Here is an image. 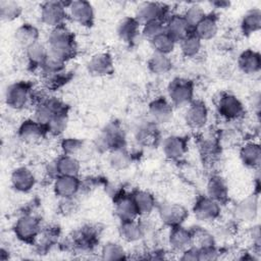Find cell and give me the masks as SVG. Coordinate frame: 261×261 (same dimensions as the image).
<instances>
[{
  "instance_id": "74e56055",
  "label": "cell",
  "mask_w": 261,
  "mask_h": 261,
  "mask_svg": "<svg viewBox=\"0 0 261 261\" xmlns=\"http://www.w3.org/2000/svg\"><path fill=\"white\" fill-rule=\"evenodd\" d=\"M132 162L130 154L124 147H119L110 152L109 163L112 168L120 170L129 166Z\"/></svg>"
},
{
  "instance_id": "4fadbf2b",
  "label": "cell",
  "mask_w": 261,
  "mask_h": 261,
  "mask_svg": "<svg viewBox=\"0 0 261 261\" xmlns=\"http://www.w3.org/2000/svg\"><path fill=\"white\" fill-rule=\"evenodd\" d=\"M188 151V144L185 138L171 135L162 141V152L170 160H179Z\"/></svg>"
},
{
  "instance_id": "836d02e7",
  "label": "cell",
  "mask_w": 261,
  "mask_h": 261,
  "mask_svg": "<svg viewBox=\"0 0 261 261\" xmlns=\"http://www.w3.org/2000/svg\"><path fill=\"white\" fill-rule=\"evenodd\" d=\"M241 29L245 35H251L261 29V10L259 8L249 9L242 17Z\"/></svg>"
},
{
  "instance_id": "5bb4252c",
  "label": "cell",
  "mask_w": 261,
  "mask_h": 261,
  "mask_svg": "<svg viewBox=\"0 0 261 261\" xmlns=\"http://www.w3.org/2000/svg\"><path fill=\"white\" fill-rule=\"evenodd\" d=\"M168 243L173 251L181 253L193 246L192 230L185 228L181 224L172 226L168 233Z\"/></svg>"
},
{
  "instance_id": "9a60e30c",
  "label": "cell",
  "mask_w": 261,
  "mask_h": 261,
  "mask_svg": "<svg viewBox=\"0 0 261 261\" xmlns=\"http://www.w3.org/2000/svg\"><path fill=\"white\" fill-rule=\"evenodd\" d=\"M80 188L81 182L77 176L57 175L53 184L54 193L62 199L72 198L77 194Z\"/></svg>"
},
{
  "instance_id": "4316f807",
  "label": "cell",
  "mask_w": 261,
  "mask_h": 261,
  "mask_svg": "<svg viewBox=\"0 0 261 261\" xmlns=\"http://www.w3.org/2000/svg\"><path fill=\"white\" fill-rule=\"evenodd\" d=\"M218 32V21L214 14H206L204 18L193 29V33L201 40L213 39Z\"/></svg>"
},
{
  "instance_id": "277c9868",
  "label": "cell",
  "mask_w": 261,
  "mask_h": 261,
  "mask_svg": "<svg viewBox=\"0 0 261 261\" xmlns=\"http://www.w3.org/2000/svg\"><path fill=\"white\" fill-rule=\"evenodd\" d=\"M32 99V91L28 84L18 82L11 84L5 91V102L12 109H22Z\"/></svg>"
},
{
  "instance_id": "1f68e13d",
  "label": "cell",
  "mask_w": 261,
  "mask_h": 261,
  "mask_svg": "<svg viewBox=\"0 0 261 261\" xmlns=\"http://www.w3.org/2000/svg\"><path fill=\"white\" fill-rule=\"evenodd\" d=\"M99 145L110 151L123 147V136L116 125H109L100 136Z\"/></svg>"
},
{
  "instance_id": "bcb514c9",
  "label": "cell",
  "mask_w": 261,
  "mask_h": 261,
  "mask_svg": "<svg viewBox=\"0 0 261 261\" xmlns=\"http://www.w3.org/2000/svg\"><path fill=\"white\" fill-rule=\"evenodd\" d=\"M198 248V257L199 261L205 260H215L218 258V251L214 247V245L205 246V247H197Z\"/></svg>"
},
{
  "instance_id": "d6a6232c",
  "label": "cell",
  "mask_w": 261,
  "mask_h": 261,
  "mask_svg": "<svg viewBox=\"0 0 261 261\" xmlns=\"http://www.w3.org/2000/svg\"><path fill=\"white\" fill-rule=\"evenodd\" d=\"M119 234L124 241L128 243H136L143 239L144 227L139 221H137V219L121 221L119 226Z\"/></svg>"
},
{
  "instance_id": "7bdbcfd3",
  "label": "cell",
  "mask_w": 261,
  "mask_h": 261,
  "mask_svg": "<svg viewBox=\"0 0 261 261\" xmlns=\"http://www.w3.org/2000/svg\"><path fill=\"white\" fill-rule=\"evenodd\" d=\"M101 257L104 260H121L125 259V251L118 243L108 242L102 247Z\"/></svg>"
},
{
  "instance_id": "f1b7e54d",
  "label": "cell",
  "mask_w": 261,
  "mask_h": 261,
  "mask_svg": "<svg viewBox=\"0 0 261 261\" xmlns=\"http://www.w3.org/2000/svg\"><path fill=\"white\" fill-rule=\"evenodd\" d=\"M55 172L57 175L67 176H79L81 170L80 161L70 155H62L54 162Z\"/></svg>"
},
{
  "instance_id": "b9f144b4",
  "label": "cell",
  "mask_w": 261,
  "mask_h": 261,
  "mask_svg": "<svg viewBox=\"0 0 261 261\" xmlns=\"http://www.w3.org/2000/svg\"><path fill=\"white\" fill-rule=\"evenodd\" d=\"M164 32H165V20H162V19L147 21L143 23L141 28L142 36L145 39L149 40L150 42Z\"/></svg>"
},
{
  "instance_id": "7402d4cb",
  "label": "cell",
  "mask_w": 261,
  "mask_h": 261,
  "mask_svg": "<svg viewBox=\"0 0 261 261\" xmlns=\"http://www.w3.org/2000/svg\"><path fill=\"white\" fill-rule=\"evenodd\" d=\"M259 209V201L257 195H252L242 200L236 205L234 215L243 221H252L257 217Z\"/></svg>"
},
{
  "instance_id": "8d00e7d4",
  "label": "cell",
  "mask_w": 261,
  "mask_h": 261,
  "mask_svg": "<svg viewBox=\"0 0 261 261\" xmlns=\"http://www.w3.org/2000/svg\"><path fill=\"white\" fill-rule=\"evenodd\" d=\"M25 56L32 65L41 67L48 56L47 44L41 43L40 41L33 44L25 49Z\"/></svg>"
},
{
  "instance_id": "f6af8a7d",
  "label": "cell",
  "mask_w": 261,
  "mask_h": 261,
  "mask_svg": "<svg viewBox=\"0 0 261 261\" xmlns=\"http://www.w3.org/2000/svg\"><path fill=\"white\" fill-rule=\"evenodd\" d=\"M61 150L64 155L74 156L83 146V142L75 138H65L61 141Z\"/></svg>"
},
{
  "instance_id": "8992f818",
  "label": "cell",
  "mask_w": 261,
  "mask_h": 261,
  "mask_svg": "<svg viewBox=\"0 0 261 261\" xmlns=\"http://www.w3.org/2000/svg\"><path fill=\"white\" fill-rule=\"evenodd\" d=\"M67 15L76 23L84 27H91L94 22V8L85 0L70 1L66 4Z\"/></svg>"
},
{
  "instance_id": "d4e9b609",
  "label": "cell",
  "mask_w": 261,
  "mask_h": 261,
  "mask_svg": "<svg viewBox=\"0 0 261 261\" xmlns=\"http://www.w3.org/2000/svg\"><path fill=\"white\" fill-rule=\"evenodd\" d=\"M206 196L219 204L224 203L228 197V188L225 180L219 175H212L206 185Z\"/></svg>"
},
{
  "instance_id": "4dcf8cb0",
  "label": "cell",
  "mask_w": 261,
  "mask_h": 261,
  "mask_svg": "<svg viewBox=\"0 0 261 261\" xmlns=\"http://www.w3.org/2000/svg\"><path fill=\"white\" fill-rule=\"evenodd\" d=\"M137 142L145 147H150L156 144L159 139V134L153 121L144 122L138 126L135 134Z\"/></svg>"
},
{
  "instance_id": "f546056e",
  "label": "cell",
  "mask_w": 261,
  "mask_h": 261,
  "mask_svg": "<svg viewBox=\"0 0 261 261\" xmlns=\"http://www.w3.org/2000/svg\"><path fill=\"white\" fill-rule=\"evenodd\" d=\"M132 198L138 210L139 216H148L156 207V201L153 195L147 191L138 190L133 193Z\"/></svg>"
},
{
  "instance_id": "8fae6325",
  "label": "cell",
  "mask_w": 261,
  "mask_h": 261,
  "mask_svg": "<svg viewBox=\"0 0 261 261\" xmlns=\"http://www.w3.org/2000/svg\"><path fill=\"white\" fill-rule=\"evenodd\" d=\"M209 113L207 106L201 101H192L186 109L185 121L193 129H200L208 121Z\"/></svg>"
},
{
  "instance_id": "cb8c5ba5",
  "label": "cell",
  "mask_w": 261,
  "mask_h": 261,
  "mask_svg": "<svg viewBox=\"0 0 261 261\" xmlns=\"http://www.w3.org/2000/svg\"><path fill=\"white\" fill-rule=\"evenodd\" d=\"M114 211L120 222L135 220L139 216L132 196H119L114 202Z\"/></svg>"
},
{
  "instance_id": "7dc6e473",
  "label": "cell",
  "mask_w": 261,
  "mask_h": 261,
  "mask_svg": "<svg viewBox=\"0 0 261 261\" xmlns=\"http://www.w3.org/2000/svg\"><path fill=\"white\" fill-rule=\"evenodd\" d=\"M181 260H186V261H199V257H198V248L195 246H191L190 248H188L187 250L181 252V256H180Z\"/></svg>"
},
{
  "instance_id": "7a4b0ae2",
  "label": "cell",
  "mask_w": 261,
  "mask_h": 261,
  "mask_svg": "<svg viewBox=\"0 0 261 261\" xmlns=\"http://www.w3.org/2000/svg\"><path fill=\"white\" fill-rule=\"evenodd\" d=\"M167 92L172 106H188L193 101L194 85L187 79L176 77L168 85Z\"/></svg>"
},
{
  "instance_id": "3957f363",
  "label": "cell",
  "mask_w": 261,
  "mask_h": 261,
  "mask_svg": "<svg viewBox=\"0 0 261 261\" xmlns=\"http://www.w3.org/2000/svg\"><path fill=\"white\" fill-rule=\"evenodd\" d=\"M67 16L66 4L60 1H46L42 3L40 17L44 24L51 29L64 24Z\"/></svg>"
},
{
  "instance_id": "ba28073f",
  "label": "cell",
  "mask_w": 261,
  "mask_h": 261,
  "mask_svg": "<svg viewBox=\"0 0 261 261\" xmlns=\"http://www.w3.org/2000/svg\"><path fill=\"white\" fill-rule=\"evenodd\" d=\"M64 109H66V107L60 100L56 98H44L36 105L34 119L46 127L52 117L57 112Z\"/></svg>"
},
{
  "instance_id": "e0dca14e",
  "label": "cell",
  "mask_w": 261,
  "mask_h": 261,
  "mask_svg": "<svg viewBox=\"0 0 261 261\" xmlns=\"http://www.w3.org/2000/svg\"><path fill=\"white\" fill-rule=\"evenodd\" d=\"M10 181L16 191L25 193L34 188L36 184V177L31 169L24 166H20L12 171L10 175Z\"/></svg>"
},
{
  "instance_id": "ffe728a7",
  "label": "cell",
  "mask_w": 261,
  "mask_h": 261,
  "mask_svg": "<svg viewBox=\"0 0 261 261\" xmlns=\"http://www.w3.org/2000/svg\"><path fill=\"white\" fill-rule=\"evenodd\" d=\"M46 132V127L35 119H27L18 127V137L25 143H35L40 141Z\"/></svg>"
},
{
  "instance_id": "30bf717a",
  "label": "cell",
  "mask_w": 261,
  "mask_h": 261,
  "mask_svg": "<svg viewBox=\"0 0 261 261\" xmlns=\"http://www.w3.org/2000/svg\"><path fill=\"white\" fill-rule=\"evenodd\" d=\"M40 221L33 215L20 216L14 224V233L22 242H33L40 233Z\"/></svg>"
},
{
  "instance_id": "484cf974",
  "label": "cell",
  "mask_w": 261,
  "mask_h": 261,
  "mask_svg": "<svg viewBox=\"0 0 261 261\" xmlns=\"http://www.w3.org/2000/svg\"><path fill=\"white\" fill-rule=\"evenodd\" d=\"M39 30L32 23H22L14 32V40L16 44L24 50L39 42Z\"/></svg>"
},
{
  "instance_id": "f35d334b",
  "label": "cell",
  "mask_w": 261,
  "mask_h": 261,
  "mask_svg": "<svg viewBox=\"0 0 261 261\" xmlns=\"http://www.w3.org/2000/svg\"><path fill=\"white\" fill-rule=\"evenodd\" d=\"M22 12L20 4L13 0L0 1V16L5 21H11L19 17Z\"/></svg>"
},
{
  "instance_id": "6da1fadb",
  "label": "cell",
  "mask_w": 261,
  "mask_h": 261,
  "mask_svg": "<svg viewBox=\"0 0 261 261\" xmlns=\"http://www.w3.org/2000/svg\"><path fill=\"white\" fill-rule=\"evenodd\" d=\"M47 47L50 56L66 62L75 53L74 36L65 24L53 28L48 36Z\"/></svg>"
},
{
  "instance_id": "d590c367",
  "label": "cell",
  "mask_w": 261,
  "mask_h": 261,
  "mask_svg": "<svg viewBox=\"0 0 261 261\" xmlns=\"http://www.w3.org/2000/svg\"><path fill=\"white\" fill-rule=\"evenodd\" d=\"M178 43H179V48L182 55L188 58H193L198 56L202 48V41L193 32H191Z\"/></svg>"
},
{
  "instance_id": "d6986e66",
  "label": "cell",
  "mask_w": 261,
  "mask_h": 261,
  "mask_svg": "<svg viewBox=\"0 0 261 261\" xmlns=\"http://www.w3.org/2000/svg\"><path fill=\"white\" fill-rule=\"evenodd\" d=\"M238 66L245 74H256L261 69V56L259 52L252 49L243 51L238 57Z\"/></svg>"
},
{
  "instance_id": "e575fe53",
  "label": "cell",
  "mask_w": 261,
  "mask_h": 261,
  "mask_svg": "<svg viewBox=\"0 0 261 261\" xmlns=\"http://www.w3.org/2000/svg\"><path fill=\"white\" fill-rule=\"evenodd\" d=\"M148 67L151 72L162 75L171 70L172 61L168 55L154 52L148 60Z\"/></svg>"
},
{
  "instance_id": "603a6c76",
  "label": "cell",
  "mask_w": 261,
  "mask_h": 261,
  "mask_svg": "<svg viewBox=\"0 0 261 261\" xmlns=\"http://www.w3.org/2000/svg\"><path fill=\"white\" fill-rule=\"evenodd\" d=\"M242 163L253 169H258L261 163V148L256 142H247L240 149Z\"/></svg>"
},
{
  "instance_id": "ac0fdd59",
  "label": "cell",
  "mask_w": 261,
  "mask_h": 261,
  "mask_svg": "<svg viewBox=\"0 0 261 261\" xmlns=\"http://www.w3.org/2000/svg\"><path fill=\"white\" fill-rule=\"evenodd\" d=\"M165 13V8L158 2H143L141 3L136 11V18L143 24L150 20L162 19Z\"/></svg>"
},
{
  "instance_id": "5b68a950",
  "label": "cell",
  "mask_w": 261,
  "mask_h": 261,
  "mask_svg": "<svg viewBox=\"0 0 261 261\" xmlns=\"http://www.w3.org/2000/svg\"><path fill=\"white\" fill-rule=\"evenodd\" d=\"M218 113L226 120H237L245 113L243 103L232 94L223 93L217 100Z\"/></svg>"
},
{
  "instance_id": "7c38bea8",
  "label": "cell",
  "mask_w": 261,
  "mask_h": 261,
  "mask_svg": "<svg viewBox=\"0 0 261 261\" xmlns=\"http://www.w3.org/2000/svg\"><path fill=\"white\" fill-rule=\"evenodd\" d=\"M88 70L95 76H106L113 72V59L110 54L100 52L94 54L87 64Z\"/></svg>"
},
{
  "instance_id": "2e32d148",
  "label": "cell",
  "mask_w": 261,
  "mask_h": 261,
  "mask_svg": "<svg viewBox=\"0 0 261 261\" xmlns=\"http://www.w3.org/2000/svg\"><path fill=\"white\" fill-rule=\"evenodd\" d=\"M149 114L153 122L165 123L168 122L173 114L172 104L164 98H156L149 104Z\"/></svg>"
},
{
  "instance_id": "9c48e42d",
  "label": "cell",
  "mask_w": 261,
  "mask_h": 261,
  "mask_svg": "<svg viewBox=\"0 0 261 261\" xmlns=\"http://www.w3.org/2000/svg\"><path fill=\"white\" fill-rule=\"evenodd\" d=\"M220 204L207 196L199 197L193 207L194 215L197 219L204 222H211L220 215Z\"/></svg>"
},
{
  "instance_id": "ab89813d",
  "label": "cell",
  "mask_w": 261,
  "mask_h": 261,
  "mask_svg": "<svg viewBox=\"0 0 261 261\" xmlns=\"http://www.w3.org/2000/svg\"><path fill=\"white\" fill-rule=\"evenodd\" d=\"M151 45L154 49V52L169 55L171 52H173L176 42L166 32H164L152 40Z\"/></svg>"
},
{
  "instance_id": "60d3db41",
  "label": "cell",
  "mask_w": 261,
  "mask_h": 261,
  "mask_svg": "<svg viewBox=\"0 0 261 261\" xmlns=\"http://www.w3.org/2000/svg\"><path fill=\"white\" fill-rule=\"evenodd\" d=\"M67 122H68L67 110L66 109L61 110L52 117V119L46 125V130L53 136H59L65 130L67 126Z\"/></svg>"
},
{
  "instance_id": "44dd1931",
  "label": "cell",
  "mask_w": 261,
  "mask_h": 261,
  "mask_svg": "<svg viewBox=\"0 0 261 261\" xmlns=\"http://www.w3.org/2000/svg\"><path fill=\"white\" fill-rule=\"evenodd\" d=\"M165 32L175 41L179 42L191 33L182 14H172L165 20Z\"/></svg>"
},
{
  "instance_id": "83f0119b",
  "label": "cell",
  "mask_w": 261,
  "mask_h": 261,
  "mask_svg": "<svg viewBox=\"0 0 261 261\" xmlns=\"http://www.w3.org/2000/svg\"><path fill=\"white\" fill-rule=\"evenodd\" d=\"M141 23L136 17H124L122 18L117 25V35L119 39L125 43H132L136 40L140 30Z\"/></svg>"
},
{
  "instance_id": "52a82bcc",
  "label": "cell",
  "mask_w": 261,
  "mask_h": 261,
  "mask_svg": "<svg viewBox=\"0 0 261 261\" xmlns=\"http://www.w3.org/2000/svg\"><path fill=\"white\" fill-rule=\"evenodd\" d=\"M188 214L189 213L186 207L178 203L165 202L158 207V215L160 220L170 227L180 225L188 217Z\"/></svg>"
},
{
  "instance_id": "ee69618b",
  "label": "cell",
  "mask_w": 261,
  "mask_h": 261,
  "mask_svg": "<svg viewBox=\"0 0 261 261\" xmlns=\"http://www.w3.org/2000/svg\"><path fill=\"white\" fill-rule=\"evenodd\" d=\"M205 15L206 13L204 9L198 4L190 5L182 14L186 22L188 23L191 30H193L204 18Z\"/></svg>"
}]
</instances>
